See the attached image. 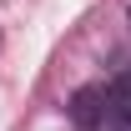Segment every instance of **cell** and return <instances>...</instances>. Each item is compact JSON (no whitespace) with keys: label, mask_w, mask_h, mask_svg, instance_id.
Instances as JSON below:
<instances>
[{"label":"cell","mask_w":131,"mask_h":131,"mask_svg":"<svg viewBox=\"0 0 131 131\" xmlns=\"http://www.w3.org/2000/svg\"><path fill=\"white\" fill-rule=\"evenodd\" d=\"M126 20H131V5H126Z\"/></svg>","instance_id":"obj_3"},{"label":"cell","mask_w":131,"mask_h":131,"mask_svg":"<svg viewBox=\"0 0 131 131\" xmlns=\"http://www.w3.org/2000/svg\"><path fill=\"white\" fill-rule=\"evenodd\" d=\"M71 121L76 131H131V116L116 106L111 86H81L71 96Z\"/></svg>","instance_id":"obj_1"},{"label":"cell","mask_w":131,"mask_h":131,"mask_svg":"<svg viewBox=\"0 0 131 131\" xmlns=\"http://www.w3.org/2000/svg\"><path fill=\"white\" fill-rule=\"evenodd\" d=\"M111 96H116V106L131 116V71H121V76L111 81Z\"/></svg>","instance_id":"obj_2"}]
</instances>
